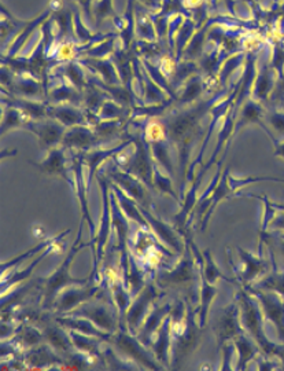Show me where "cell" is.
<instances>
[{
	"mask_svg": "<svg viewBox=\"0 0 284 371\" xmlns=\"http://www.w3.org/2000/svg\"><path fill=\"white\" fill-rule=\"evenodd\" d=\"M153 186H154V191H158L159 194L163 195H169L170 198L175 200L176 204L182 205V197L180 194H177L173 188V183H172V178L168 174L161 172L159 165L154 162L153 165Z\"/></svg>",
	"mask_w": 284,
	"mask_h": 371,
	"instance_id": "41",
	"label": "cell"
},
{
	"mask_svg": "<svg viewBox=\"0 0 284 371\" xmlns=\"http://www.w3.org/2000/svg\"><path fill=\"white\" fill-rule=\"evenodd\" d=\"M228 181H229V168L225 169L224 174H221L220 182L216 186L215 191L212 193V195L209 197L210 198V205H209V209L206 212V215L203 217L202 223H201V230L203 231L206 227H208V223L210 220L212 215L215 214L216 208L219 207V204H221L225 198L231 197L232 195V187L231 185H228Z\"/></svg>",
	"mask_w": 284,
	"mask_h": 371,
	"instance_id": "33",
	"label": "cell"
},
{
	"mask_svg": "<svg viewBox=\"0 0 284 371\" xmlns=\"http://www.w3.org/2000/svg\"><path fill=\"white\" fill-rule=\"evenodd\" d=\"M238 254L241 257V261L243 264V270L241 271L239 280L242 285H250L254 280L259 278V277H265L268 274V261L262 259L261 256V250L258 256H254L250 252L242 249V247H236Z\"/></svg>",
	"mask_w": 284,
	"mask_h": 371,
	"instance_id": "21",
	"label": "cell"
},
{
	"mask_svg": "<svg viewBox=\"0 0 284 371\" xmlns=\"http://www.w3.org/2000/svg\"><path fill=\"white\" fill-rule=\"evenodd\" d=\"M236 301L239 304V315H241V323L248 336H250L255 341L261 351L271 356L275 342L269 341L265 334V319L261 306L258 300L248 292L245 285H239V290L236 293Z\"/></svg>",
	"mask_w": 284,
	"mask_h": 371,
	"instance_id": "4",
	"label": "cell"
},
{
	"mask_svg": "<svg viewBox=\"0 0 284 371\" xmlns=\"http://www.w3.org/2000/svg\"><path fill=\"white\" fill-rule=\"evenodd\" d=\"M106 293L107 286H104L103 283L90 282L86 285L69 286L57 296L53 304V311L55 312V315H65L87 301H91L94 299H103Z\"/></svg>",
	"mask_w": 284,
	"mask_h": 371,
	"instance_id": "9",
	"label": "cell"
},
{
	"mask_svg": "<svg viewBox=\"0 0 284 371\" xmlns=\"http://www.w3.org/2000/svg\"><path fill=\"white\" fill-rule=\"evenodd\" d=\"M70 233V230H66L65 233H61L60 235H57V237H54V238H50V240H44L43 242H39L37 245H34V247H32V249H29V250H27L25 253H22V254H20V256H15V257H13L11 260H8L7 263H3L1 264V268H0V271H1V275H4L8 270H11V268H14V267H17V266H21L24 261H27L29 257H33V256H36L37 253H41V252H44L47 247H50L51 244H54V242H57V241H62L63 238L67 235Z\"/></svg>",
	"mask_w": 284,
	"mask_h": 371,
	"instance_id": "39",
	"label": "cell"
},
{
	"mask_svg": "<svg viewBox=\"0 0 284 371\" xmlns=\"http://www.w3.org/2000/svg\"><path fill=\"white\" fill-rule=\"evenodd\" d=\"M271 356H275L279 359V362L283 365L282 367L284 369V345H279V344H275L273 345V349H272V353Z\"/></svg>",
	"mask_w": 284,
	"mask_h": 371,
	"instance_id": "57",
	"label": "cell"
},
{
	"mask_svg": "<svg viewBox=\"0 0 284 371\" xmlns=\"http://www.w3.org/2000/svg\"><path fill=\"white\" fill-rule=\"evenodd\" d=\"M107 344H110L123 358L133 362L140 369L165 370V367L156 359L151 349L142 344L136 336L130 334L126 329H119Z\"/></svg>",
	"mask_w": 284,
	"mask_h": 371,
	"instance_id": "6",
	"label": "cell"
},
{
	"mask_svg": "<svg viewBox=\"0 0 284 371\" xmlns=\"http://www.w3.org/2000/svg\"><path fill=\"white\" fill-rule=\"evenodd\" d=\"M220 351H222V366H221V370H234L232 356L236 352V348H235L234 341L232 342H226L225 345H222Z\"/></svg>",
	"mask_w": 284,
	"mask_h": 371,
	"instance_id": "47",
	"label": "cell"
},
{
	"mask_svg": "<svg viewBox=\"0 0 284 371\" xmlns=\"http://www.w3.org/2000/svg\"><path fill=\"white\" fill-rule=\"evenodd\" d=\"M54 100H72V99H77L79 100V93H76L74 90L69 89V87H61L58 90H55L53 93Z\"/></svg>",
	"mask_w": 284,
	"mask_h": 371,
	"instance_id": "53",
	"label": "cell"
},
{
	"mask_svg": "<svg viewBox=\"0 0 284 371\" xmlns=\"http://www.w3.org/2000/svg\"><path fill=\"white\" fill-rule=\"evenodd\" d=\"M20 124H21V115H20V112L17 109H8L7 113H6V119L3 122L1 131L4 134L8 128H11L14 125H20Z\"/></svg>",
	"mask_w": 284,
	"mask_h": 371,
	"instance_id": "51",
	"label": "cell"
},
{
	"mask_svg": "<svg viewBox=\"0 0 284 371\" xmlns=\"http://www.w3.org/2000/svg\"><path fill=\"white\" fill-rule=\"evenodd\" d=\"M187 303L186 318L179 323H172V349H170V369L179 370L183 363L192 355L199 344L202 336V327L198 322V312L194 306Z\"/></svg>",
	"mask_w": 284,
	"mask_h": 371,
	"instance_id": "3",
	"label": "cell"
},
{
	"mask_svg": "<svg viewBox=\"0 0 284 371\" xmlns=\"http://www.w3.org/2000/svg\"><path fill=\"white\" fill-rule=\"evenodd\" d=\"M158 362L165 367V370L170 369V349H172V318L170 313L165 318L161 327L158 329L156 340L151 342L150 346Z\"/></svg>",
	"mask_w": 284,
	"mask_h": 371,
	"instance_id": "22",
	"label": "cell"
},
{
	"mask_svg": "<svg viewBox=\"0 0 284 371\" xmlns=\"http://www.w3.org/2000/svg\"><path fill=\"white\" fill-rule=\"evenodd\" d=\"M65 315L86 318L103 332L111 334H114L120 329V318L117 308L113 301H107L106 299H94Z\"/></svg>",
	"mask_w": 284,
	"mask_h": 371,
	"instance_id": "8",
	"label": "cell"
},
{
	"mask_svg": "<svg viewBox=\"0 0 284 371\" xmlns=\"http://www.w3.org/2000/svg\"><path fill=\"white\" fill-rule=\"evenodd\" d=\"M126 145H129V143L126 142V143H123L121 146L110 149V150H96V152H93V153H81L84 164L88 168V174H87V186H88V188L93 185V181H94V178L96 176L97 171H99L100 164L106 158L119 155L126 148Z\"/></svg>",
	"mask_w": 284,
	"mask_h": 371,
	"instance_id": "38",
	"label": "cell"
},
{
	"mask_svg": "<svg viewBox=\"0 0 284 371\" xmlns=\"http://www.w3.org/2000/svg\"><path fill=\"white\" fill-rule=\"evenodd\" d=\"M34 165L40 169L41 174L60 176L72 187V190L74 188V176H73L72 165H67L62 150L53 149L44 161L34 162Z\"/></svg>",
	"mask_w": 284,
	"mask_h": 371,
	"instance_id": "19",
	"label": "cell"
},
{
	"mask_svg": "<svg viewBox=\"0 0 284 371\" xmlns=\"http://www.w3.org/2000/svg\"><path fill=\"white\" fill-rule=\"evenodd\" d=\"M58 242H61V241H57V242H54V244H51L50 247H47L36 260H33L32 261L31 264L27 267V268H24L22 271H17V273H14L13 275H10L8 278H4L1 279V294L3 293H6V290L7 289H10V287H13V286H15V285H21V283H24L27 279H29V277L32 275V273H33V270L37 267V264L40 263V261H43L53 250H54V247L58 244Z\"/></svg>",
	"mask_w": 284,
	"mask_h": 371,
	"instance_id": "40",
	"label": "cell"
},
{
	"mask_svg": "<svg viewBox=\"0 0 284 371\" xmlns=\"http://www.w3.org/2000/svg\"><path fill=\"white\" fill-rule=\"evenodd\" d=\"M133 142L136 145L135 155L129 160V162L126 165H123L120 168L124 169L128 174L133 175L135 178H137L140 182H143V185L146 186L149 190L154 191V186H153V165H154V162L151 161V157L147 150L144 134L139 139H135Z\"/></svg>",
	"mask_w": 284,
	"mask_h": 371,
	"instance_id": "14",
	"label": "cell"
},
{
	"mask_svg": "<svg viewBox=\"0 0 284 371\" xmlns=\"http://www.w3.org/2000/svg\"><path fill=\"white\" fill-rule=\"evenodd\" d=\"M254 286L258 289L275 292L284 300V270H273L272 273L257 280Z\"/></svg>",
	"mask_w": 284,
	"mask_h": 371,
	"instance_id": "44",
	"label": "cell"
},
{
	"mask_svg": "<svg viewBox=\"0 0 284 371\" xmlns=\"http://www.w3.org/2000/svg\"><path fill=\"white\" fill-rule=\"evenodd\" d=\"M97 136L96 134H93L88 128L86 126H74L69 132L63 135L62 143L66 148H76L81 150H88L93 149L97 143Z\"/></svg>",
	"mask_w": 284,
	"mask_h": 371,
	"instance_id": "30",
	"label": "cell"
},
{
	"mask_svg": "<svg viewBox=\"0 0 284 371\" xmlns=\"http://www.w3.org/2000/svg\"><path fill=\"white\" fill-rule=\"evenodd\" d=\"M69 334H70V339L73 341V345L77 351L97 359L104 367L103 351H104V344H107L106 341L97 339V337H93V336L83 334V333L76 332V330H69Z\"/></svg>",
	"mask_w": 284,
	"mask_h": 371,
	"instance_id": "27",
	"label": "cell"
},
{
	"mask_svg": "<svg viewBox=\"0 0 284 371\" xmlns=\"http://www.w3.org/2000/svg\"><path fill=\"white\" fill-rule=\"evenodd\" d=\"M172 308H173V299H170V296H168L165 299V301H162V299H161L157 304L153 307V309L150 311L147 318L144 319V322H143L142 327L139 329V333L136 337L147 348L151 346V342L157 334L158 329L161 327L165 318L170 313Z\"/></svg>",
	"mask_w": 284,
	"mask_h": 371,
	"instance_id": "15",
	"label": "cell"
},
{
	"mask_svg": "<svg viewBox=\"0 0 284 371\" xmlns=\"http://www.w3.org/2000/svg\"><path fill=\"white\" fill-rule=\"evenodd\" d=\"M10 342H13L21 352H24V349H29L33 346H37L43 342H46L43 330L32 326V325H21L18 323V329L17 333L14 334L13 339H10Z\"/></svg>",
	"mask_w": 284,
	"mask_h": 371,
	"instance_id": "31",
	"label": "cell"
},
{
	"mask_svg": "<svg viewBox=\"0 0 284 371\" xmlns=\"http://www.w3.org/2000/svg\"><path fill=\"white\" fill-rule=\"evenodd\" d=\"M234 344H235V348L238 352V360L235 362L234 370H248V366L254 362L255 358L261 353L259 345L246 333L239 334L234 340Z\"/></svg>",
	"mask_w": 284,
	"mask_h": 371,
	"instance_id": "26",
	"label": "cell"
},
{
	"mask_svg": "<svg viewBox=\"0 0 284 371\" xmlns=\"http://www.w3.org/2000/svg\"><path fill=\"white\" fill-rule=\"evenodd\" d=\"M261 244L268 247L273 270L284 263V230H273L268 233L265 228L261 230Z\"/></svg>",
	"mask_w": 284,
	"mask_h": 371,
	"instance_id": "32",
	"label": "cell"
},
{
	"mask_svg": "<svg viewBox=\"0 0 284 371\" xmlns=\"http://www.w3.org/2000/svg\"><path fill=\"white\" fill-rule=\"evenodd\" d=\"M217 287L216 285L209 283L205 278L201 277V290H199V306L196 308L198 312V322L199 326L202 329H205L206 322H208V316H209V309L210 306L217 294Z\"/></svg>",
	"mask_w": 284,
	"mask_h": 371,
	"instance_id": "37",
	"label": "cell"
},
{
	"mask_svg": "<svg viewBox=\"0 0 284 371\" xmlns=\"http://www.w3.org/2000/svg\"><path fill=\"white\" fill-rule=\"evenodd\" d=\"M121 115V109L113 102H106L102 108V117L104 119H116Z\"/></svg>",
	"mask_w": 284,
	"mask_h": 371,
	"instance_id": "55",
	"label": "cell"
},
{
	"mask_svg": "<svg viewBox=\"0 0 284 371\" xmlns=\"http://www.w3.org/2000/svg\"><path fill=\"white\" fill-rule=\"evenodd\" d=\"M271 123L273 124L276 126L278 131L284 132V120L282 116H275V117H271Z\"/></svg>",
	"mask_w": 284,
	"mask_h": 371,
	"instance_id": "58",
	"label": "cell"
},
{
	"mask_svg": "<svg viewBox=\"0 0 284 371\" xmlns=\"http://www.w3.org/2000/svg\"><path fill=\"white\" fill-rule=\"evenodd\" d=\"M96 181L100 187L102 214H100L97 233L91 240L94 242V247H93L94 266H93L91 275L94 278L95 283H100V264L104 259V253L107 252V245L110 241V233L113 230V217H111V204H110V191H111L110 179L102 171H97Z\"/></svg>",
	"mask_w": 284,
	"mask_h": 371,
	"instance_id": "5",
	"label": "cell"
},
{
	"mask_svg": "<svg viewBox=\"0 0 284 371\" xmlns=\"http://www.w3.org/2000/svg\"><path fill=\"white\" fill-rule=\"evenodd\" d=\"M110 204H111V217H113V230L117 235V247L116 252L119 253L120 259V267H121V277L126 279L128 270H129V219L124 215V212L120 208V204L116 198V194L113 190L110 191Z\"/></svg>",
	"mask_w": 284,
	"mask_h": 371,
	"instance_id": "12",
	"label": "cell"
},
{
	"mask_svg": "<svg viewBox=\"0 0 284 371\" xmlns=\"http://www.w3.org/2000/svg\"><path fill=\"white\" fill-rule=\"evenodd\" d=\"M51 115L65 125H76L83 123V115L72 108H57L51 112Z\"/></svg>",
	"mask_w": 284,
	"mask_h": 371,
	"instance_id": "45",
	"label": "cell"
},
{
	"mask_svg": "<svg viewBox=\"0 0 284 371\" xmlns=\"http://www.w3.org/2000/svg\"><path fill=\"white\" fill-rule=\"evenodd\" d=\"M203 256H205V266H203L202 270H199L202 278L206 279V280H208L209 283H212V285H216V282H217L219 279L226 280V282L234 283V285H236V286L241 285V280H239V279H231L228 278V277H225V275H222V273H221L220 270L217 268V266L215 264V260H213V257H212L209 249L203 250Z\"/></svg>",
	"mask_w": 284,
	"mask_h": 371,
	"instance_id": "42",
	"label": "cell"
},
{
	"mask_svg": "<svg viewBox=\"0 0 284 371\" xmlns=\"http://www.w3.org/2000/svg\"><path fill=\"white\" fill-rule=\"evenodd\" d=\"M110 187H111L113 193L116 194V198H117V201H119V204H120V208H121V211L124 212V215H126L129 220L137 223L139 227H142L143 230H149V231H151L149 221L146 220V217L143 216V214L140 212L139 204H137L135 200H132V198L126 194V191H123L119 186L116 185V183H113L111 181H110Z\"/></svg>",
	"mask_w": 284,
	"mask_h": 371,
	"instance_id": "28",
	"label": "cell"
},
{
	"mask_svg": "<svg viewBox=\"0 0 284 371\" xmlns=\"http://www.w3.org/2000/svg\"><path fill=\"white\" fill-rule=\"evenodd\" d=\"M259 108L252 103V102H248L246 106L243 108V113H242V124L252 123L258 119L259 116Z\"/></svg>",
	"mask_w": 284,
	"mask_h": 371,
	"instance_id": "50",
	"label": "cell"
},
{
	"mask_svg": "<svg viewBox=\"0 0 284 371\" xmlns=\"http://www.w3.org/2000/svg\"><path fill=\"white\" fill-rule=\"evenodd\" d=\"M99 171H102L113 183H116L123 191H126L140 207L150 209V207L153 205V202H150V190L143 185V182L121 169L119 165H114L111 161L109 164L106 162V167Z\"/></svg>",
	"mask_w": 284,
	"mask_h": 371,
	"instance_id": "11",
	"label": "cell"
},
{
	"mask_svg": "<svg viewBox=\"0 0 284 371\" xmlns=\"http://www.w3.org/2000/svg\"><path fill=\"white\" fill-rule=\"evenodd\" d=\"M198 264L191 252L189 245L182 253L180 261L168 270H158L154 273V282L166 293H172V296H177L184 299L195 307L196 297L199 299L201 285H196L198 278H201V271H196Z\"/></svg>",
	"mask_w": 284,
	"mask_h": 371,
	"instance_id": "1",
	"label": "cell"
},
{
	"mask_svg": "<svg viewBox=\"0 0 284 371\" xmlns=\"http://www.w3.org/2000/svg\"><path fill=\"white\" fill-rule=\"evenodd\" d=\"M166 296H169V293L159 289V286L154 282V279H149L146 286L143 287V290L136 297H133L129 308L126 311V330L130 334L137 336L139 329L142 327V325H143L144 319L147 318V315L150 313V311L153 309V307L157 304L161 299H163Z\"/></svg>",
	"mask_w": 284,
	"mask_h": 371,
	"instance_id": "7",
	"label": "cell"
},
{
	"mask_svg": "<svg viewBox=\"0 0 284 371\" xmlns=\"http://www.w3.org/2000/svg\"><path fill=\"white\" fill-rule=\"evenodd\" d=\"M84 223H86V220L81 219L79 233H77V238H76L73 247H70L65 260L60 264V267L50 277L37 279L39 287H40V296H41L40 304L44 308L53 309V304H54L57 296L62 292L63 289H66L69 286H77V285H86V283L94 282V278L91 274L88 275V278H76V277H72V274H70V267H72V263L74 261L76 256L83 249L94 247L93 241H90L87 244L83 241Z\"/></svg>",
	"mask_w": 284,
	"mask_h": 371,
	"instance_id": "2",
	"label": "cell"
},
{
	"mask_svg": "<svg viewBox=\"0 0 284 371\" xmlns=\"http://www.w3.org/2000/svg\"><path fill=\"white\" fill-rule=\"evenodd\" d=\"M72 171H73V176H74V188L73 191L76 193L77 198H79V205L81 209V219H84L88 224L90 233H91V240L95 237V227L94 220L90 214V207H88V201H87V193H88V186L86 182V176H84V160L83 155H77L74 158H72Z\"/></svg>",
	"mask_w": 284,
	"mask_h": 371,
	"instance_id": "16",
	"label": "cell"
},
{
	"mask_svg": "<svg viewBox=\"0 0 284 371\" xmlns=\"http://www.w3.org/2000/svg\"><path fill=\"white\" fill-rule=\"evenodd\" d=\"M262 181H273V182H280L284 183V179H276V178H264V176H259V178H245V179H236V178H229V185L232 187V190H236V188H241V187H245V186L250 185L254 182H262Z\"/></svg>",
	"mask_w": 284,
	"mask_h": 371,
	"instance_id": "48",
	"label": "cell"
},
{
	"mask_svg": "<svg viewBox=\"0 0 284 371\" xmlns=\"http://www.w3.org/2000/svg\"><path fill=\"white\" fill-rule=\"evenodd\" d=\"M213 330L219 342V351L222 348V345H225L226 342H232L239 334L245 333L241 323L239 304L236 299L234 303L219 311Z\"/></svg>",
	"mask_w": 284,
	"mask_h": 371,
	"instance_id": "13",
	"label": "cell"
},
{
	"mask_svg": "<svg viewBox=\"0 0 284 371\" xmlns=\"http://www.w3.org/2000/svg\"><path fill=\"white\" fill-rule=\"evenodd\" d=\"M55 322L62 325L63 327L67 330H76V332H80V333L87 334V336L102 339L106 342H109L113 336L111 333L103 332L91 320H88L86 318H77V316H69V315H55Z\"/></svg>",
	"mask_w": 284,
	"mask_h": 371,
	"instance_id": "25",
	"label": "cell"
},
{
	"mask_svg": "<svg viewBox=\"0 0 284 371\" xmlns=\"http://www.w3.org/2000/svg\"><path fill=\"white\" fill-rule=\"evenodd\" d=\"M28 128L39 136L40 143L44 148H53L58 145L62 142L65 135L62 125L57 123L28 124Z\"/></svg>",
	"mask_w": 284,
	"mask_h": 371,
	"instance_id": "34",
	"label": "cell"
},
{
	"mask_svg": "<svg viewBox=\"0 0 284 371\" xmlns=\"http://www.w3.org/2000/svg\"><path fill=\"white\" fill-rule=\"evenodd\" d=\"M147 273L149 271H146V270L139 267L137 257L130 253V256H129V270H128V274H126V279H124V283H126V287L129 289L132 297H136L143 290V287L146 286V283H147Z\"/></svg>",
	"mask_w": 284,
	"mask_h": 371,
	"instance_id": "36",
	"label": "cell"
},
{
	"mask_svg": "<svg viewBox=\"0 0 284 371\" xmlns=\"http://www.w3.org/2000/svg\"><path fill=\"white\" fill-rule=\"evenodd\" d=\"M139 208H140V212L143 214V216L146 217V220L149 221L150 228H151V231L154 233V235L157 237L158 240L165 247H169L170 249H173L177 254H182L184 252V249H186V242H183L180 240L176 227H172L170 224L159 220L147 208L140 207V205H139Z\"/></svg>",
	"mask_w": 284,
	"mask_h": 371,
	"instance_id": "18",
	"label": "cell"
},
{
	"mask_svg": "<svg viewBox=\"0 0 284 371\" xmlns=\"http://www.w3.org/2000/svg\"><path fill=\"white\" fill-rule=\"evenodd\" d=\"M15 103L20 108V110L29 115L33 119H40V117L47 115V109L41 103H34V102H29V100H17Z\"/></svg>",
	"mask_w": 284,
	"mask_h": 371,
	"instance_id": "46",
	"label": "cell"
},
{
	"mask_svg": "<svg viewBox=\"0 0 284 371\" xmlns=\"http://www.w3.org/2000/svg\"><path fill=\"white\" fill-rule=\"evenodd\" d=\"M202 178H203V174L199 172L194 181L191 182L192 185L189 187V191L186 193L184 195V202H182V209L179 211V214L175 216V227L177 231L183 233L186 228H189V220L194 215V211H195V207L198 204V190H199V186L202 182Z\"/></svg>",
	"mask_w": 284,
	"mask_h": 371,
	"instance_id": "23",
	"label": "cell"
},
{
	"mask_svg": "<svg viewBox=\"0 0 284 371\" xmlns=\"http://www.w3.org/2000/svg\"><path fill=\"white\" fill-rule=\"evenodd\" d=\"M21 359L27 367L36 369H47L63 365L62 355L58 353L48 342H43L24 351L21 353Z\"/></svg>",
	"mask_w": 284,
	"mask_h": 371,
	"instance_id": "17",
	"label": "cell"
},
{
	"mask_svg": "<svg viewBox=\"0 0 284 371\" xmlns=\"http://www.w3.org/2000/svg\"><path fill=\"white\" fill-rule=\"evenodd\" d=\"M149 143L151 146V153L156 160V164H158L165 171V174L173 178L175 169H173L172 155L169 153V146L166 142V135L149 138Z\"/></svg>",
	"mask_w": 284,
	"mask_h": 371,
	"instance_id": "35",
	"label": "cell"
},
{
	"mask_svg": "<svg viewBox=\"0 0 284 371\" xmlns=\"http://www.w3.org/2000/svg\"><path fill=\"white\" fill-rule=\"evenodd\" d=\"M121 123L120 122H107V123H100L96 128L95 132L99 136H110L111 134H114L119 128H120Z\"/></svg>",
	"mask_w": 284,
	"mask_h": 371,
	"instance_id": "52",
	"label": "cell"
},
{
	"mask_svg": "<svg viewBox=\"0 0 284 371\" xmlns=\"http://www.w3.org/2000/svg\"><path fill=\"white\" fill-rule=\"evenodd\" d=\"M13 319L21 325H32L39 329H44L55 320V312L53 309L41 307V304H24L14 311Z\"/></svg>",
	"mask_w": 284,
	"mask_h": 371,
	"instance_id": "20",
	"label": "cell"
},
{
	"mask_svg": "<svg viewBox=\"0 0 284 371\" xmlns=\"http://www.w3.org/2000/svg\"><path fill=\"white\" fill-rule=\"evenodd\" d=\"M41 330H43L46 342H48L62 356H66V355L76 351L73 341L70 339L69 330L65 329L62 325H60L58 322L54 320Z\"/></svg>",
	"mask_w": 284,
	"mask_h": 371,
	"instance_id": "24",
	"label": "cell"
},
{
	"mask_svg": "<svg viewBox=\"0 0 284 371\" xmlns=\"http://www.w3.org/2000/svg\"><path fill=\"white\" fill-rule=\"evenodd\" d=\"M17 91L22 93L24 95H34L39 93V84L33 82H21L17 84Z\"/></svg>",
	"mask_w": 284,
	"mask_h": 371,
	"instance_id": "56",
	"label": "cell"
},
{
	"mask_svg": "<svg viewBox=\"0 0 284 371\" xmlns=\"http://www.w3.org/2000/svg\"><path fill=\"white\" fill-rule=\"evenodd\" d=\"M66 74L72 79V82H73L79 89H81V87L84 86L83 73L80 72L79 67H76V65H70V66L66 69Z\"/></svg>",
	"mask_w": 284,
	"mask_h": 371,
	"instance_id": "54",
	"label": "cell"
},
{
	"mask_svg": "<svg viewBox=\"0 0 284 371\" xmlns=\"http://www.w3.org/2000/svg\"><path fill=\"white\" fill-rule=\"evenodd\" d=\"M201 91H202V86H201L199 79H194V80L189 83V86H187L186 93H183L180 102H182V103H186V102L194 100L195 98L199 96Z\"/></svg>",
	"mask_w": 284,
	"mask_h": 371,
	"instance_id": "49",
	"label": "cell"
},
{
	"mask_svg": "<svg viewBox=\"0 0 284 371\" xmlns=\"http://www.w3.org/2000/svg\"><path fill=\"white\" fill-rule=\"evenodd\" d=\"M248 292L252 294L262 309L265 323H271L276 333L279 340L284 342V300L275 292L258 289L252 285L245 286Z\"/></svg>",
	"mask_w": 284,
	"mask_h": 371,
	"instance_id": "10",
	"label": "cell"
},
{
	"mask_svg": "<svg viewBox=\"0 0 284 371\" xmlns=\"http://www.w3.org/2000/svg\"><path fill=\"white\" fill-rule=\"evenodd\" d=\"M110 293H111L113 304L116 306L117 312H119V318H120V329H126V311L129 308V306H130L133 297H132L129 289L126 287L123 277H119V278L116 279V280L110 285Z\"/></svg>",
	"mask_w": 284,
	"mask_h": 371,
	"instance_id": "29",
	"label": "cell"
},
{
	"mask_svg": "<svg viewBox=\"0 0 284 371\" xmlns=\"http://www.w3.org/2000/svg\"><path fill=\"white\" fill-rule=\"evenodd\" d=\"M103 355H104V369H109V370H137L140 369L137 365L135 366L133 362L129 363V360L126 358H120L121 355L110 345H104V351H103Z\"/></svg>",
	"mask_w": 284,
	"mask_h": 371,
	"instance_id": "43",
	"label": "cell"
}]
</instances>
